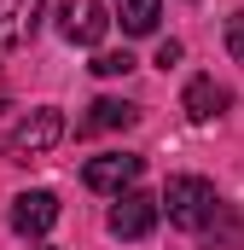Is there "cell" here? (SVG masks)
Returning <instances> with one entry per match:
<instances>
[{
    "label": "cell",
    "mask_w": 244,
    "mask_h": 250,
    "mask_svg": "<svg viewBox=\"0 0 244 250\" xmlns=\"http://www.w3.org/2000/svg\"><path fill=\"white\" fill-rule=\"evenodd\" d=\"M163 209H169V221L186 227V233H203V227H215V215H221V198L209 181H198V175H175L169 187H163Z\"/></svg>",
    "instance_id": "6da1fadb"
},
{
    "label": "cell",
    "mask_w": 244,
    "mask_h": 250,
    "mask_svg": "<svg viewBox=\"0 0 244 250\" xmlns=\"http://www.w3.org/2000/svg\"><path fill=\"white\" fill-rule=\"evenodd\" d=\"M105 29H111L105 0H59V35L70 47H99Z\"/></svg>",
    "instance_id": "7a4b0ae2"
},
{
    "label": "cell",
    "mask_w": 244,
    "mask_h": 250,
    "mask_svg": "<svg viewBox=\"0 0 244 250\" xmlns=\"http://www.w3.org/2000/svg\"><path fill=\"white\" fill-rule=\"evenodd\" d=\"M140 169H145V157H134V151H99V157H87V169H81V181L93 192H134L140 181Z\"/></svg>",
    "instance_id": "3957f363"
},
{
    "label": "cell",
    "mask_w": 244,
    "mask_h": 250,
    "mask_svg": "<svg viewBox=\"0 0 244 250\" xmlns=\"http://www.w3.org/2000/svg\"><path fill=\"white\" fill-rule=\"evenodd\" d=\"M157 215H163V198H151V192H122L117 204H111V215H105V227H111L117 239H145V233L157 227Z\"/></svg>",
    "instance_id": "277c9868"
},
{
    "label": "cell",
    "mask_w": 244,
    "mask_h": 250,
    "mask_svg": "<svg viewBox=\"0 0 244 250\" xmlns=\"http://www.w3.org/2000/svg\"><path fill=\"white\" fill-rule=\"evenodd\" d=\"M59 140H64V117L53 111V105H41V111H29L23 123L12 128L6 146H12V157H41V151H53Z\"/></svg>",
    "instance_id": "5b68a950"
},
{
    "label": "cell",
    "mask_w": 244,
    "mask_h": 250,
    "mask_svg": "<svg viewBox=\"0 0 244 250\" xmlns=\"http://www.w3.org/2000/svg\"><path fill=\"white\" fill-rule=\"evenodd\" d=\"M53 221H59V198H53V192H23V198H12V233L41 239V233H53Z\"/></svg>",
    "instance_id": "8992f818"
},
{
    "label": "cell",
    "mask_w": 244,
    "mask_h": 250,
    "mask_svg": "<svg viewBox=\"0 0 244 250\" xmlns=\"http://www.w3.org/2000/svg\"><path fill=\"white\" fill-rule=\"evenodd\" d=\"M41 29V0H0V47H23Z\"/></svg>",
    "instance_id": "52a82bcc"
},
{
    "label": "cell",
    "mask_w": 244,
    "mask_h": 250,
    "mask_svg": "<svg viewBox=\"0 0 244 250\" xmlns=\"http://www.w3.org/2000/svg\"><path fill=\"white\" fill-rule=\"evenodd\" d=\"M181 105H186V117H192V123H209V117H221V111H227V87H221L215 76H192Z\"/></svg>",
    "instance_id": "ba28073f"
},
{
    "label": "cell",
    "mask_w": 244,
    "mask_h": 250,
    "mask_svg": "<svg viewBox=\"0 0 244 250\" xmlns=\"http://www.w3.org/2000/svg\"><path fill=\"white\" fill-rule=\"evenodd\" d=\"M140 123V105H122V99H99L87 117H81V134H105V128H134Z\"/></svg>",
    "instance_id": "9c48e42d"
},
{
    "label": "cell",
    "mask_w": 244,
    "mask_h": 250,
    "mask_svg": "<svg viewBox=\"0 0 244 250\" xmlns=\"http://www.w3.org/2000/svg\"><path fill=\"white\" fill-rule=\"evenodd\" d=\"M111 12H117V23L128 35H151L157 18H163V0H111Z\"/></svg>",
    "instance_id": "30bf717a"
},
{
    "label": "cell",
    "mask_w": 244,
    "mask_h": 250,
    "mask_svg": "<svg viewBox=\"0 0 244 250\" xmlns=\"http://www.w3.org/2000/svg\"><path fill=\"white\" fill-rule=\"evenodd\" d=\"M128 70H134L128 53H99V59H93V76H128Z\"/></svg>",
    "instance_id": "8fae6325"
},
{
    "label": "cell",
    "mask_w": 244,
    "mask_h": 250,
    "mask_svg": "<svg viewBox=\"0 0 244 250\" xmlns=\"http://www.w3.org/2000/svg\"><path fill=\"white\" fill-rule=\"evenodd\" d=\"M227 53L244 64V12H233V18H227Z\"/></svg>",
    "instance_id": "7c38bea8"
},
{
    "label": "cell",
    "mask_w": 244,
    "mask_h": 250,
    "mask_svg": "<svg viewBox=\"0 0 244 250\" xmlns=\"http://www.w3.org/2000/svg\"><path fill=\"white\" fill-rule=\"evenodd\" d=\"M181 59V41H163V47H157V64H163V70H169V64Z\"/></svg>",
    "instance_id": "4fadbf2b"
},
{
    "label": "cell",
    "mask_w": 244,
    "mask_h": 250,
    "mask_svg": "<svg viewBox=\"0 0 244 250\" xmlns=\"http://www.w3.org/2000/svg\"><path fill=\"white\" fill-rule=\"evenodd\" d=\"M41 250H53V245H41Z\"/></svg>",
    "instance_id": "5bb4252c"
}]
</instances>
